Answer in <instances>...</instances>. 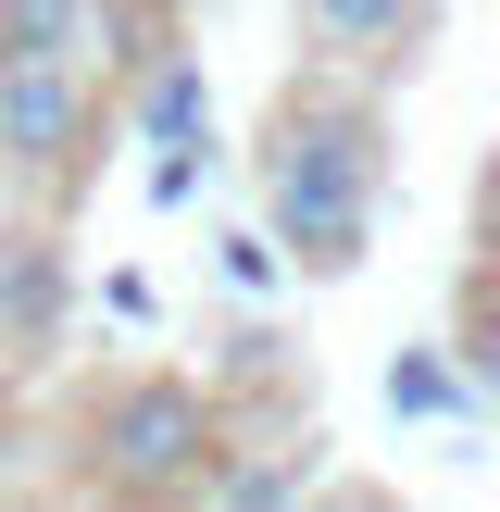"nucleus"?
I'll return each mask as SVG.
<instances>
[{
  "label": "nucleus",
  "mask_w": 500,
  "mask_h": 512,
  "mask_svg": "<svg viewBox=\"0 0 500 512\" xmlns=\"http://www.w3.org/2000/svg\"><path fill=\"white\" fill-rule=\"evenodd\" d=\"M313 512H400L388 488H313Z\"/></svg>",
  "instance_id": "11"
},
{
  "label": "nucleus",
  "mask_w": 500,
  "mask_h": 512,
  "mask_svg": "<svg viewBox=\"0 0 500 512\" xmlns=\"http://www.w3.org/2000/svg\"><path fill=\"white\" fill-rule=\"evenodd\" d=\"M200 512H300V463H288V450H275V463L238 450V463H213V500H200Z\"/></svg>",
  "instance_id": "8"
},
{
  "label": "nucleus",
  "mask_w": 500,
  "mask_h": 512,
  "mask_svg": "<svg viewBox=\"0 0 500 512\" xmlns=\"http://www.w3.org/2000/svg\"><path fill=\"white\" fill-rule=\"evenodd\" d=\"M488 263H500V163H488Z\"/></svg>",
  "instance_id": "12"
},
{
  "label": "nucleus",
  "mask_w": 500,
  "mask_h": 512,
  "mask_svg": "<svg viewBox=\"0 0 500 512\" xmlns=\"http://www.w3.org/2000/svg\"><path fill=\"white\" fill-rule=\"evenodd\" d=\"M375 188H388V113L338 75H300L263 113V225L275 263L300 275H363L375 250Z\"/></svg>",
  "instance_id": "1"
},
{
  "label": "nucleus",
  "mask_w": 500,
  "mask_h": 512,
  "mask_svg": "<svg viewBox=\"0 0 500 512\" xmlns=\"http://www.w3.org/2000/svg\"><path fill=\"white\" fill-rule=\"evenodd\" d=\"M100 75L88 63H0V175L25 188H75L100 150Z\"/></svg>",
  "instance_id": "3"
},
{
  "label": "nucleus",
  "mask_w": 500,
  "mask_h": 512,
  "mask_svg": "<svg viewBox=\"0 0 500 512\" xmlns=\"http://www.w3.org/2000/svg\"><path fill=\"white\" fill-rule=\"evenodd\" d=\"M463 350H475V375L500 388V288H475V300H463Z\"/></svg>",
  "instance_id": "9"
},
{
  "label": "nucleus",
  "mask_w": 500,
  "mask_h": 512,
  "mask_svg": "<svg viewBox=\"0 0 500 512\" xmlns=\"http://www.w3.org/2000/svg\"><path fill=\"white\" fill-rule=\"evenodd\" d=\"M13 475H25V425H13V388H0V512H13Z\"/></svg>",
  "instance_id": "10"
},
{
  "label": "nucleus",
  "mask_w": 500,
  "mask_h": 512,
  "mask_svg": "<svg viewBox=\"0 0 500 512\" xmlns=\"http://www.w3.org/2000/svg\"><path fill=\"white\" fill-rule=\"evenodd\" d=\"M425 25V0H300V38H313V63H388L400 38Z\"/></svg>",
  "instance_id": "4"
},
{
  "label": "nucleus",
  "mask_w": 500,
  "mask_h": 512,
  "mask_svg": "<svg viewBox=\"0 0 500 512\" xmlns=\"http://www.w3.org/2000/svg\"><path fill=\"white\" fill-rule=\"evenodd\" d=\"M50 313H63V250H50V238H13V250H0V363H38Z\"/></svg>",
  "instance_id": "5"
},
{
  "label": "nucleus",
  "mask_w": 500,
  "mask_h": 512,
  "mask_svg": "<svg viewBox=\"0 0 500 512\" xmlns=\"http://www.w3.org/2000/svg\"><path fill=\"white\" fill-rule=\"evenodd\" d=\"M213 463H225V438H213V400H200L188 375H125V388H100V413H88L100 500L163 512V500L213 488Z\"/></svg>",
  "instance_id": "2"
},
{
  "label": "nucleus",
  "mask_w": 500,
  "mask_h": 512,
  "mask_svg": "<svg viewBox=\"0 0 500 512\" xmlns=\"http://www.w3.org/2000/svg\"><path fill=\"white\" fill-rule=\"evenodd\" d=\"M138 125H150V163H200V50H163V75L138 88Z\"/></svg>",
  "instance_id": "7"
},
{
  "label": "nucleus",
  "mask_w": 500,
  "mask_h": 512,
  "mask_svg": "<svg viewBox=\"0 0 500 512\" xmlns=\"http://www.w3.org/2000/svg\"><path fill=\"white\" fill-rule=\"evenodd\" d=\"M0 63H88L100 75V0H0Z\"/></svg>",
  "instance_id": "6"
}]
</instances>
